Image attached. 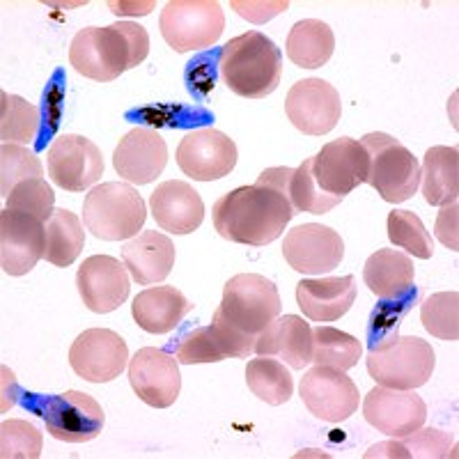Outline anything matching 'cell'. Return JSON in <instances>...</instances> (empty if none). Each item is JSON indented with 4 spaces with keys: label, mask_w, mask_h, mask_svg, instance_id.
<instances>
[{
    "label": "cell",
    "mask_w": 459,
    "mask_h": 459,
    "mask_svg": "<svg viewBox=\"0 0 459 459\" xmlns=\"http://www.w3.org/2000/svg\"><path fill=\"white\" fill-rule=\"evenodd\" d=\"M163 39L178 53L214 47L223 35L225 14L216 0H170L159 19Z\"/></svg>",
    "instance_id": "8"
},
{
    "label": "cell",
    "mask_w": 459,
    "mask_h": 459,
    "mask_svg": "<svg viewBox=\"0 0 459 459\" xmlns=\"http://www.w3.org/2000/svg\"><path fill=\"white\" fill-rule=\"evenodd\" d=\"M420 322L425 331L444 342L459 338V294L437 292L420 303Z\"/></svg>",
    "instance_id": "36"
},
{
    "label": "cell",
    "mask_w": 459,
    "mask_h": 459,
    "mask_svg": "<svg viewBox=\"0 0 459 459\" xmlns=\"http://www.w3.org/2000/svg\"><path fill=\"white\" fill-rule=\"evenodd\" d=\"M39 129V110L19 94L0 92V138L12 145H30Z\"/></svg>",
    "instance_id": "35"
},
{
    "label": "cell",
    "mask_w": 459,
    "mask_h": 459,
    "mask_svg": "<svg viewBox=\"0 0 459 459\" xmlns=\"http://www.w3.org/2000/svg\"><path fill=\"white\" fill-rule=\"evenodd\" d=\"M281 308L278 287L260 273H237L230 278L219 306L232 326L253 335L262 333L281 315Z\"/></svg>",
    "instance_id": "9"
},
{
    "label": "cell",
    "mask_w": 459,
    "mask_h": 459,
    "mask_svg": "<svg viewBox=\"0 0 459 459\" xmlns=\"http://www.w3.org/2000/svg\"><path fill=\"white\" fill-rule=\"evenodd\" d=\"M416 299H418V290H411V292H407L404 297L384 301L379 308L372 313L370 329H368V335H370L368 347H370V350L372 347H377V344L391 340L393 335H397V326H400L402 319L407 317Z\"/></svg>",
    "instance_id": "41"
},
{
    "label": "cell",
    "mask_w": 459,
    "mask_h": 459,
    "mask_svg": "<svg viewBox=\"0 0 459 459\" xmlns=\"http://www.w3.org/2000/svg\"><path fill=\"white\" fill-rule=\"evenodd\" d=\"M26 407L42 416L47 432L65 444H88L104 429V409L88 393L67 391L51 397L28 393Z\"/></svg>",
    "instance_id": "7"
},
{
    "label": "cell",
    "mask_w": 459,
    "mask_h": 459,
    "mask_svg": "<svg viewBox=\"0 0 459 459\" xmlns=\"http://www.w3.org/2000/svg\"><path fill=\"white\" fill-rule=\"evenodd\" d=\"M152 216L170 235H191L204 221V203L186 182H163L150 198Z\"/></svg>",
    "instance_id": "23"
},
{
    "label": "cell",
    "mask_w": 459,
    "mask_h": 459,
    "mask_svg": "<svg viewBox=\"0 0 459 459\" xmlns=\"http://www.w3.org/2000/svg\"><path fill=\"white\" fill-rule=\"evenodd\" d=\"M232 7L237 10V14H241L244 19H248V22L264 23L269 22L272 16L285 12L287 7H290V3H287V0H278V3H239V0H235Z\"/></svg>",
    "instance_id": "45"
},
{
    "label": "cell",
    "mask_w": 459,
    "mask_h": 459,
    "mask_svg": "<svg viewBox=\"0 0 459 459\" xmlns=\"http://www.w3.org/2000/svg\"><path fill=\"white\" fill-rule=\"evenodd\" d=\"M76 287L85 308L92 313H113L129 297V273L126 266L110 255H92L79 266Z\"/></svg>",
    "instance_id": "20"
},
{
    "label": "cell",
    "mask_w": 459,
    "mask_h": 459,
    "mask_svg": "<svg viewBox=\"0 0 459 459\" xmlns=\"http://www.w3.org/2000/svg\"><path fill=\"white\" fill-rule=\"evenodd\" d=\"M370 159L366 147L354 138H338L313 157V178L324 194L344 198L368 182Z\"/></svg>",
    "instance_id": "10"
},
{
    "label": "cell",
    "mask_w": 459,
    "mask_h": 459,
    "mask_svg": "<svg viewBox=\"0 0 459 459\" xmlns=\"http://www.w3.org/2000/svg\"><path fill=\"white\" fill-rule=\"evenodd\" d=\"M145 200L129 184L106 182L85 195L83 225L97 239H134L145 225Z\"/></svg>",
    "instance_id": "4"
},
{
    "label": "cell",
    "mask_w": 459,
    "mask_h": 459,
    "mask_svg": "<svg viewBox=\"0 0 459 459\" xmlns=\"http://www.w3.org/2000/svg\"><path fill=\"white\" fill-rule=\"evenodd\" d=\"M178 166L195 182H214L235 170L237 145L223 131H191L178 147Z\"/></svg>",
    "instance_id": "17"
},
{
    "label": "cell",
    "mask_w": 459,
    "mask_h": 459,
    "mask_svg": "<svg viewBox=\"0 0 459 459\" xmlns=\"http://www.w3.org/2000/svg\"><path fill=\"white\" fill-rule=\"evenodd\" d=\"M150 53V35L141 23L120 22L113 26H90L76 32L69 47V63L81 76L100 83L120 79L138 67Z\"/></svg>",
    "instance_id": "2"
},
{
    "label": "cell",
    "mask_w": 459,
    "mask_h": 459,
    "mask_svg": "<svg viewBox=\"0 0 459 459\" xmlns=\"http://www.w3.org/2000/svg\"><path fill=\"white\" fill-rule=\"evenodd\" d=\"M246 384L251 388L257 400L281 407L290 402L294 393V379L285 363L272 359V356H260V359L248 360L246 366Z\"/></svg>",
    "instance_id": "33"
},
{
    "label": "cell",
    "mask_w": 459,
    "mask_h": 459,
    "mask_svg": "<svg viewBox=\"0 0 459 459\" xmlns=\"http://www.w3.org/2000/svg\"><path fill=\"white\" fill-rule=\"evenodd\" d=\"M42 455V432L28 420H5L0 425V457L37 459Z\"/></svg>",
    "instance_id": "39"
},
{
    "label": "cell",
    "mask_w": 459,
    "mask_h": 459,
    "mask_svg": "<svg viewBox=\"0 0 459 459\" xmlns=\"http://www.w3.org/2000/svg\"><path fill=\"white\" fill-rule=\"evenodd\" d=\"M423 195L432 207L457 203L459 195V154L455 147L434 145L425 152L420 168Z\"/></svg>",
    "instance_id": "29"
},
{
    "label": "cell",
    "mask_w": 459,
    "mask_h": 459,
    "mask_svg": "<svg viewBox=\"0 0 459 459\" xmlns=\"http://www.w3.org/2000/svg\"><path fill=\"white\" fill-rule=\"evenodd\" d=\"M335 51V37L329 23L317 19L297 22L287 35V57L297 67L317 69L329 63Z\"/></svg>",
    "instance_id": "30"
},
{
    "label": "cell",
    "mask_w": 459,
    "mask_h": 459,
    "mask_svg": "<svg viewBox=\"0 0 459 459\" xmlns=\"http://www.w3.org/2000/svg\"><path fill=\"white\" fill-rule=\"evenodd\" d=\"M356 301L354 276L301 281L297 285V303L310 322H335Z\"/></svg>",
    "instance_id": "26"
},
{
    "label": "cell",
    "mask_w": 459,
    "mask_h": 459,
    "mask_svg": "<svg viewBox=\"0 0 459 459\" xmlns=\"http://www.w3.org/2000/svg\"><path fill=\"white\" fill-rule=\"evenodd\" d=\"M44 230H47L44 260L60 269L74 264L85 246V230L79 216L67 209H56L51 219L44 223Z\"/></svg>",
    "instance_id": "31"
},
{
    "label": "cell",
    "mask_w": 459,
    "mask_h": 459,
    "mask_svg": "<svg viewBox=\"0 0 459 459\" xmlns=\"http://www.w3.org/2000/svg\"><path fill=\"white\" fill-rule=\"evenodd\" d=\"M388 239L418 260H429L434 253L432 235L425 230L423 221L409 209H395L388 214Z\"/></svg>",
    "instance_id": "37"
},
{
    "label": "cell",
    "mask_w": 459,
    "mask_h": 459,
    "mask_svg": "<svg viewBox=\"0 0 459 459\" xmlns=\"http://www.w3.org/2000/svg\"><path fill=\"white\" fill-rule=\"evenodd\" d=\"M368 372L379 386L413 391L432 377L437 356L432 344L418 335H393L368 351Z\"/></svg>",
    "instance_id": "5"
},
{
    "label": "cell",
    "mask_w": 459,
    "mask_h": 459,
    "mask_svg": "<svg viewBox=\"0 0 459 459\" xmlns=\"http://www.w3.org/2000/svg\"><path fill=\"white\" fill-rule=\"evenodd\" d=\"M44 221L23 212H0V266L10 276H26L44 257L47 230Z\"/></svg>",
    "instance_id": "19"
},
{
    "label": "cell",
    "mask_w": 459,
    "mask_h": 459,
    "mask_svg": "<svg viewBox=\"0 0 459 459\" xmlns=\"http://www.w3.org/2000/svg\"><path fill=\"white\" fill-rule=\"evenodd\" d=\"M299 395L319 420L342 423L359 409V388L342 370L315 366L301 377Z\"/></svg>",
    "instance_id": "13"
},
{
    "label": "cell",
    "mask_w": 459,
    "mask_h": 459,
    "mask_svg": "<svg viewBox=\"0 0 459 459\" xmlns=\"http://www.w3.org/2000/svg\"><path fill=\"white\" fill-rule=\"evenodd\" d=\"M209 329H212L216 342L221 344V350L225 351L228 359H246V356H251L253 351H255L257 335L244 333V331H239L237 326H232V324L223 317L221 310L214 313V322H212Z\"/></svg>",
    "instance_id": "43"
},
{
    "label": "cell",
    "mask_w": 459,
    "mask_h": 459,
    "mask_svg": "<svg viewBox=\"0 0 459 459\" xmlns=\"http://www.w3.org/2000/svg\"><path fill=\"white\" fill-rule=\"evenodd\" d=\"M129 360V347L120 333L110 329H88L74 340L69 366L90 384H108L117 379Z\"/></svg>",
    "instance_id": "11"
},
{
    "label": "cell",
    "mask_w": 459,
    "mask_h": 459,
    "mask_svg": "<svg viewBox=\"0 0 459 459\" xmlns=\"http://www.w3.org/2000/svg\"><path fill=\"white\" fill-rule=\"evenodd\" d=\"M221 74L230 90L246 100H264L282 76V53L260 30L230 39L219 57Z\"/></svg>",
    "instance_id": "3"
},
{
    "label": "cell",
    "mask_w": 459,
    "mask_h": 459,
    "mask_svg": "<svg viewBox=\"0 0 459 459\" xmlns=\"http://www.w3.org/2000/svg\"><path fill=\"white\" fill-rule=\"evenodd\" d=\"M194 308V303L179 292L178 287L159 285L150 287L145 292L138 294L131 303V315L143 331L154 335L170 333L175 331L184 315Z\"/></svg>",
    "instance_id": "27"
},
{
    "label": "cell",
    "mask_w": 459,
    "mask_h": 459,
    "mask_svg": "<svg viewBox=\"0 0 459 459\" xmlns=\"http://www.w3.org/2000/svg\"><path fill=\"white\" fill-rule=\"evenodd\" d=\"M178 356L157 347H143L129 363V384L145 404L168 409L175 404L182 391Z\"/></svg>",
    "instance_id": "16"
},
{
    "label": "cell",
    "mask_w": 459,
    "mask_h": 459,
    "mask_svg": "<svg viewBox=\"0 0 459 459\" xmlns=\"http://www.w3.org/2000/svg\"><path fill=\"white\" fill-rule=\"evenodd\" d=\"M282 255L294 272L324 276L342 262L344 241L329 225L303 223L285 235Z\"/></svg>",
    "instance_id": "12"
},
{
    "label": "cell",
    "mask_w": 459,
    "mask_h": 459,
    "mask_svg": "<svg viewBox=\"0 0 459 459\" xmlns=\"http://www.w3.org/2000/svg\"><path fill=\"white\" fill-rule=\"evenodd\" d=\"M44 168L35 152H30L23 145H12L3 143L0 150V195L10 198L12 188L26 179H42Z\"/></svg>",
    "instance_id": "38"
},
{
    "label": "cell",
    "mask_w": 459,
    "mask_h": 459,
    "mask_svg": "<svg viewBox=\"0 0 459 459\" xmlns=\"http://www.w3.org/2000/svg\"><path fill=\"white\" fill-rule=\"evenodd\" d=\"M455 450L453 438L441 429H416V432L400 437L397 441L372 446L366 453V459L372 457H397V459H446Z\"/></svg>",
    "instance_id": "32"
},
{
    "label": "cell",
    "mask_w": 459,
    "mask_h": 459,
    "mask_svg": "<svg viewBox=\"0 0 459 459\" xmlns=\"http://www.w3.org/2000/svg\"><path fill=\"white\" fill-rule=\"evenodd\" d=\"M360 145L370 159L368 184L386 203H404L420 186V163L397 138L372 131L366 134Z\"/></svg>",
    "instance_id": "6"
},
{
    "label": "cell",
    "mask_w": 459,
    "mask_h": 459,
    "mask_svg": "<svg viewBox=\"0 0 459 459\" xmlns=\"http://www.w3.org/2000/svg\"><path fill=\"white\" fill-rule=\"evenodd\" d=\"M53 203H56V194L44 179H26V182L16 184L12 188L10 198H7V209L23 212V214H30L47 223L56 212Z\"/></svg>",
    "instance_id": "40"
},
{
    "label": "cell",
    "mask_w": 459,
    "mask_h": 459,
    "mask_svg": "<svg viewBox=\"0 0 459 459\" xmlns=\"http://www.w3.org/2000/svg\"><path fill=\"white\" fill-rule=\"evenodd\" d=\"M257 182L276 188L278 194L292 204L294 214H329L331 209L338 207L340 200L335 195L324 194L313 178V159H306L301 166L294 168H266Z\"/></svg>",
    "instance_id": "22"
},
{
    "label": "cell",
    "mask_w": 459,
    "mask_h": 459,
    "mask_svg": "<svg viewBox=\"0 0 459 459\" xmlns=\"http://www.w3.org/2000/svg\"><path fill=\"white\" fill-rule=\"evenodd\" d=\"M285 113L306 136H324L335 129L342 101L340 92L324 79H303L292 85L285 100Z\"/></svg>",
    "instance_id": "14"
},
{
    "label": "cell",
    "mask_w": 459,
    "mask_h": 459,
    "mask_svg": "<svg viewBox=\"0 0 459 459\" xmlns=\"http://www.w3.org/2000/svg\"><path fill=\"white\" fill-rule=\"evenodd\" d=\"M255 354L281 359L294 370H303L313 363V329L297 315L276 317L257 333Z\"/></svg>",
    "instance_id": "24"
},
{
    "label": "cell",
    "mask_w": 459,
    "mask_h": 459,
    "mask_svg": "<svg viewBox=\"0 0 459 459\" xmlns=\"http://www.w3.org/2000/svg\"><path fill=\"white\" fill-rule=\"evenodd\" d=\"M292 204L266 184L239 186L214 204V228L223 239L244 246H266L294 219Z\"/></svg>",
    "instance_id": "1"
},
{
    "label": "cell",
    "mask_w": 459,
    "mask_h": 459,
    "mask_svg": "<svg viewBox=\"0 0 459 459\" xmlns=\"http://www.w3.org/2000/svg\"><path fill=\"white\" fill-rule=\"evenodd\" d=\"M48 175L65 191L81 194L104 175L101 150L90 138L65 134L48 150Z\"/></svg>",
    "instance_id": "15"
},
{
    "label": "cell",
    "mask_w": 459,
    "mask_h": 459,
    "mask_svg": "<svg viewBox=\"0 0 459 459\" xmlns=\"http://www.w3.org/2000/svg\"><path fill=\"white\" fill-rule=\"evenodd\" d=\"M175 257H178V251L170 237L161 235L157 230L141 232L126 241L122 248L126 272L138 285H154V282L166 281L175 266Z\"/></svg>",
    "instance_id": "25"
},
{
    "label": "cell",
    "mask_w": 459,
    "mask_h": 459,
    "mask_svg": "<svg viewBox=\"0 0 459 459\" xmlns=\"http://www.w3.org/2000/svg\"><path fill=\"white\" fill-rule=\"evenodd\" d=\"M225 351L216 342L214 333L209 326L188 331L178 344V360L184 366H198V363H219L225 360Z\"/></svg>",
    "instance_id": "42"
},
{
    "label": "cell",
    "mask_w": 459,
    "mask_h": 459,
    "mask_svg": "<svg viewBox=\"0 0 459 459\" xmlns=\"http://www.w3.org/2000/svg\"><path fill=\"white\" fill-rule=\"evenodd\" d=\"M363 354V344L354 335L333 326H322L313 329V363L322 368H333V370H351L359 363Z\"/></svg>",
    "instance_id": "34"
},
{
    "label": "cell",
    "mask_w": 459,
    "mask_h": 459,
    "mask_svg": "<svg viewBox=\"0 0 459 459\" xmlns=\"http://www.w3.org/2000/svg\"><path fill=\"white\" fill-rule=\"evenodd\" d=\"M110 12L115 14H147L152 10V3L147 5H125V3H110Z\"/></svg>",
    "instance_id": "46"
},
{
    "label": "cell",
    "mask_w": 459,
    "mask_h": 459,
    "mask_svg": "<svg viewBox=\"0 0 459 459\" xmlns=\"http://www.w3.org/2000/svg\"><path fill=\"white\" fill-rule=\"evenodd\" d=\"M363 416L377 432L400 438L423 428L428 404L413 391L375 386L363 402Z\"/></svg>",
    "instance_id": "18"
},
{
    "label": "cell",
    "mask_w": 459,
    "mask_h": 459,
    "mask_svg": "<svg viewBox=\"0 0 459 459\" xmlns=\"http://www.w3.org/2000/svg\"><path fill=\"white\" fill-rule=\"evenodd\" d=\"M168 163V147L159 131L131 129L113 154V168L131 184H150L159 178Z\"/></svg>",
    "instance_id": "21"
},
{
    "label": "cell",
    "mask_w": 459,
    "mask_h": 459,
    "mask_svg": "<svg viewBox=\"0 0 459 459\" xmlns=\"http://www.w3.org/2000/svg\"><path fill=\"white\" fill-rule=\"evenodd\" d=\"M457 203L453 204H444V209L438 212V219H437V239L450 248L453 253L459 251V239H457Z\"/></svg>",
    "instance_id": "44"
},
{
    "label": "cell",
    "mask_w": 459,
    "mask_h": 459,
    "mask_svg": "<svg viewBox=\"0 0 459 459\" xmlns=\"http://www.w3.org/2000/svg\"><path fill=\"white\" fill-rule=\"evenodd\" d=\"M413 278H416V266L411 257L393 248L372 253L363 266V281L368 290L381 301H391L411 292Z\"/></svg>",
    "instance_id": "28"
}]
</instances>
